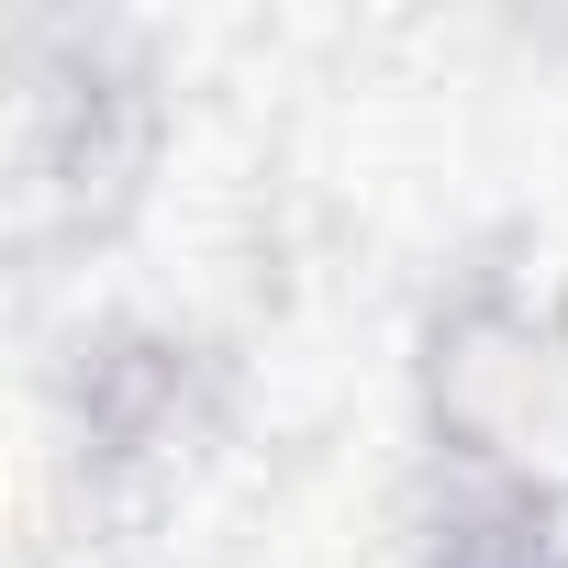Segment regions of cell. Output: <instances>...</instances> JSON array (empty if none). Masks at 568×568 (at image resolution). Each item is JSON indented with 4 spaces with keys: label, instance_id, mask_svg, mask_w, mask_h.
I'll return each mask as SVG.
<instances>
[{
    "label": "cell",
    "instance_id": "cell-4",
    "mask_svg": "<svg viewBox=\"0 0 568 568\" xmlns=\"http://www.w3.org/2000/svg\"><path fill=\"white\" fill-rule=\"evenodd\" d=\"M413 568H568V501H557V490L424 479Z\"/></svg>",
    "mask_w": 568,
    "mask_h": 568
},
{
    "label": "cell",
    "instance_id": "cell-1",
    "mask_svg": "<svg viewBox=\"0 0 568 568\" xmlns=\"http://www.w3.org/2000/svg\"><path fill=\"white\" fill-rule=\"evenodd\" d=\"M424 479L568 501V278L535 256H468L435 278L413 335Z\"/></svg>",
    "mask_w": 568,
    "mask_h": 568
},
{
    "label": "cell",
    "instance_id": "cell-3",
    "mask_svg": "<svg viewBox=\"0 0 568 568\" xmlns=\"http://www.w3.org/2000/svg\"><path fill=\"white\" fill-rule=\"evenodd\" d=\"M212 435V357L179 324H90L68 357V457L90 501H156Z\"/></svg>",
    "mask_w": 568,
    "mask_h": 568
},
{
    "label": "cell",
    "instance_id": "cell-2",
    "mask_svg": "<svg viewBox=\"0 0 568 568\" xmlns=\"http://www.w3.org/2000/svg\"><path fill=\"white\" fill-rule=\"evenodd\" d=\"M156 68L101 34V23H57L23 34V223L34 234H112L145 201L156 168Z\"/></svg>",
    "mask_w": 568,
    "mask_h": 568
}]
</instances>
